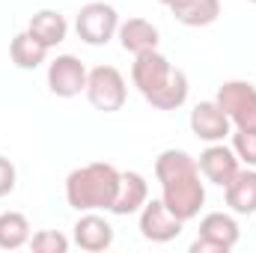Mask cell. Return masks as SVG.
<instances>
[{
    "label": "cell",
    "instance_id": "6da1fadb",
    "mask_svg": "<svg viewBox=\"0 0 256 253\" xmlns=\"http://www.w3.org/2000/svg\"><path fill=\"white\" fill-rule=\"evenodd\" d=\"M120 188V170L104 161H92L86 167H78L66 179V200L78 212L90 208H110Z\"/></svg>",
    "mask_w": 256,
    "mask_h": 253
},
{
    "label": "cell",
    "instance_id": "7402d4cb",
    "mask_svg": "<svg viewBox=\"0 0 256 253\" xmlns=\"http://www.w3.org/2000/svg\"><path fill=\"white\" fill-rule=\"evenodd\" d=\"M30 248L36 253H66L68 250V238L63 232H57V230H42V232L33 236Z\"/></svg>",
    "mask_w": 256,
    "mask_h": 253
},
{
    "label": "cell",
    "instance_id": "5b68a950",
    "mask_svg": "<svg viewBox=\"0 0 256 253\" xmlns=\"http://www.w3.org/2000/svg\"><path fill=\"white\" fill-rule=\"evenodd\" d=\"M86 78H90L86 66L78 57H72V54H63V57H57L48 66V86L60 98H72L80 90H86Z\"/></svg>",
    "mask_w": 256,
    "mask_h": 253
},
{
    "label": "cell",
    "instance_id": "603a6c76",
    "mask_svg": "<svg viewBox=\"0 0 256 253\" xmlns=\"http://www.w3.org/2000/svg\"><path fill=\"white\" fill-rule=\"evenodd\" d=\"M232 149L236 155L248 164V167H256V131H236L232 134Z\"/></svg>",
    "mask_w": 256,
    "mask_h": 253
},
{
    "label": "cell",
    "instance_id": "2e32d148",
    "mask_svg": "<svg viewBox=\"0 0 256 253\" xmlns=\"http://www.w3.org/2000/svg\"><path fill=\"white\" fill-rule=\"evenodd\" d=\"M200 236L214 242V244H220L224 250H230L238 242V224L230 214H224V212H212V214H206L200 220Z\"/></svg>",
    "mask_w": 256,
    "mask_h": 253
},
{
    "label": "cell",
    "instance_id": "277c9868",
    "mask_svg": "<svg viewBox=\"0 0 256 253\" xmlns=\"http://www.w3.org/2000/svg\"><path fill=\"white\" fill-rule=\"evenodd\" d=\"M78 36L86 42V45H108L114 39V33L120 30V15L110 3H86L80 6L78 12Z\"/></svg>",
    "mask_w": 256,
    "mask_h": 253
},
{
    "label": "cell",
    "instance_id": "3957f363",
    "mask_svg": "<svg viewBox=\"0 0 256 253\" xmlns=\"http://www.w3.org/2000/svg\"><path fill=\"white\" fill-rule=\"evenodd\" d=\"M164 185V206L179 218V220H191L194 214H200L202 202H206V188L200 182V173H188V176H176Z\"/></svg>",
    "mask_w": 256,
    "mask_h": 253
},
{
    "label": "cell",
    "instance_id": "44dd1931",
    "mask_svg": "<svg viewBox=\"0 0 256 253\" xmlns=\"http://www.w3.org/2000/svg\"><path fill=\"white\" fill-rule=\"evenodd\" d=\"M256 98V86L254 84H248V80H226L220 90H218V104L230 114V120H232V114H238L248 102H254Z\"/></svg>",
    "mask_w": 256,
    "mask_h": 253
},
{
    "label": "cell",
    "instance_id": "4316f807",
    "mask_svg": "<svg viewBox=\"0 0 256 253\" xmlns=\"http://www.w3.org/2000/svg\"><path fill=\"white\" fill-rule=\"evenodd\" d=\"M161 3H167L170 9H176V6H182V3H188V0H161Z\"/></svg>",
    "mask_w": 256,
    "mask_h": 253
},
{
    "label": "cell",
    "instance_id": "52a82bcc",
    "mask_svg": "<svg viewBox=\"0 0 256 253\" xmlns=\"http://www.w3.org/2000/svg\"><path fill=\"white\" fill-rule=\"evenodd\" d=\"M170 68L173 63L161 54V51H140V54H134V66H131V78H134V84H137V90L146 96V92H152V90H158L164 80H167V74H170Z\"/></svg>",
    "mask_w": 256,
    "mask_h": 253
},
{
    "label": "cell",
    "instance_id": "4fadbf2b",
    "mask_svg": "<svg viewBox=\"0 0 256 253\" xmlns=\"http://www.w3.org/2000/svg\"><path fill=\"white\" fill-rule=\"evenodd\" d=\"M146 194H149V188H146V179L140 173H134V170L120 173V188H116L110 212L114 214H131V212H137L146 202Z\"/></svg>",
    "mask_w": 256,
    "mask_h": 253
},
{
    "label": "cell",
    "instance_id": "7c38bea8",
    "mask_svg": "<svg viewBox=\"0 0 256 253\" xmlns=\"http://www.w3.org/2000/svg\"><path fill=\"white\" fill-rule=\"evenodd\" d=\"M226 190V206L238 214H254L256 212V170H242L224 185Z\"/></svg>",
    "mask_w": 256,
    "mask_h": 253
},
{
    "label": "cell",
    "instance_id": "7a4b0ae2",
    "mask_svg": "<svg viewBox=\"0 0 256 253\" xmlns=\"http://www.w3.org/2000/svg\"><path fill=\"white\" fill-rule=\"evenodd\" d=\"M86 98L104 114H116L126 104V78L114 66H96L86 78Z\"/></svg>",
    "mask_w": 256,
    "mask_h": 253
},
{
    "label": "cell",
    "instance_id": "d4e9b609",
    "mask_svg": "<svg viewBox=\"0 0 256 253\" xmlns=\"http://www.w3.org/2000/svg\"><path fill=\"white\" fill-rule=\"evenodd\" d=\"M12 188H15V167H12L9 158L0 155V196L12 194Z\"/></svg>",
    "mask_w": 256,
    "mask_h": 253
},
{
    "label": "cell",
    "instance_id": "d6986e66",
    "mask_svg": "<svg viewBox=\"0 0 256 253\" xmlns=\"http://www.w3.org/2000/svg\"><path fill=\"white\" fill-rule=\"evenodd\" d=\"M176 21L188 24V27H206L212 21H218L220 15V0H188L182 6L173 9Z\"/></svg>",
    "mask_w": 256,
    "mask_h": 253
},
{
    "label": "cell",
    "instance_id": "83f0119b",
    "mask_svg": "<svg viewBox=\"0 0 256 253\" xmlns=\"http://www.w3.org/2000/svg\"><path fill=\"white\" fill-rule=\"evenodd\" d=\"M248 3H256V0H248Z\"/></svg>",
    "mask_w": 256,
    "mask_h": 253
},
{
    "label": "cell",
    "instance_id": "484cf974",
    "mask_svg": "<svg viewBox=\"0 0 256 253\" xmlns=\"http://www.w3.org/2000/svg\"><path fill=\"white\" fill-rule=\"evenodd\" d=\"M191 253H226V250H224L220 244H214V242H208V238L200 236V238L191 244Z\"/></svg>",
    "mask_w": 256,
    "mask_h": 253
},
{
    "label": "cell",
    "instance_id": "ac0fdd59",
    "mask_svg": "<svg viewBox=\"0 0 256 253\" xmlns=\"http://www.w3.org/2000/svg\"><path fill=\"white\" fill-rule=\"evenodd\" d=\"M188 173H200V167H196V161H194L191 155L182 152V149H164V152L158 155V161H155V176H158V182H170V179L188 176Z\"/></svg>",
    "mask_w": 256,
    "mask_h": 253
},
{
    "label": "cell",
    "instance_id": "5bb4252c",
    "mask_svg": "<svg viewBox=\"0 0 256 253\" xmlns=\"http://www.w3.org/2000/svg\"><path fill=\"white\" fill-rule=\"evenodd\" d=\"M45 48H54V45H60L66 39V33H68V24H66V18L60 12H54V9H42V12H36L33 18H30V27H27Z\"/></svg>",
    "mask_w": 256,
    "mask_h": 253
},
{
    "label": "cell",
    "instance_id": "8fae6325",
    "mask_svg": "<svg viewBox=\"0 0 256 253\" xmlns=\"http://www.w3.org/2000/svg\"><path fill=\"white\" fill-rule=\"evenodd\" d=\"M185 98H188V74L182 68H176V66L170 68L167 80L158 90L146 92V102L152 108H158V110H176L179 104H185Z\"/></svg>",
    "mask_w": 256,
    "mask_h": 253
},
{
    "label": "cell",
    "instance_id": "9c48e42d",
    "mask_svg": "<svg viewBox=\"0 0 256 253\" xmlns=\"http://www.w3.org/2000/svg\"><path fill=\"white\" fill-rule=\"evenodd\" d=\"M196 167L202 170V176L208 182H214V185L224 188L238 173V155H236V149H226V146H208L200 155V164Z\"/></svg>",
    "mask_w": 256,
    "mask_h": 253
},
{
    "label": "cell",
    "instance_id": "e0dca14e",
    "mask_svg": "<svg viewBox=\"0 0 256 253\" xmlns=\"http://www.w3.org/2000/svg\"><path fill=\"white\" fill-rule=\"evenodd\" d=\"M45 54H48V48L30 30L18 33L12 39V45H9V57H12V63L18 66V68H36L39 63H45Z\"/></svg>",
    "mask_w": 256,
    "mask_h": 253
},
{
    "label": "cell",
    "instance_id": "8992f818",
    "mask_svg": "<svg viewBox=\"0 0 256 253\" xmlns=\"http://www.w3.org/2000/svg\"><path fill=\"white\" fill-rule=\"evenodd\" d=\"M182 224L167 206L164 200H152L143 206V214H140V232L149 238V242H170L182 232Z\"/></svg>",
    "mask_w": 256,
    "mask_h": 253
},
{
    "label": "cell",
    "instance_id": "ffe728a7",
    "mask_svg": "<svg viewBox=\"0 0 256 253\" xmlns=\"http://www.w3.org/2000/svg\"><path fill=\"white\" fill-rule=\"evenodd\" d=\"M24 242H30V224L21 212H3L0 214V248L15 250Z\"/></svg>",
    "mask_w": 256,
    "mask_h": 253
},
{
    "label": "cell",
    "instance_id": "30bf717a",
    "mask_svg": "<svg viewBox=\"0 0 256 253\" xmlns=\"http://www.w3.org/2000/svg\"><path fill=\"white\" fill-rule=\"evenodd\" d=\"M74 242H78L80 250H90V253L108 250L110 242H114V226L98 214H84L74 224Z\"/></svg>",
    "mask_w": 256,
    "mask_h": 253
},
{
    "label": "cell",
    "instance_id": "9a60e30c",
    "mask_svg": "<svg viewBox=\"0 0 256 253\" xmlns=\"http://www.w3.org/2000/svg\"><path fill=\"white\" fill-rule=\"evenodd\" d=\"M120 42L131 54L140 51H152L158 45V30L146 21V18H128L126 24H120Z\"/></svg>",
    "mask_w": 256,
    "mask_h": 253
},
{
    "label": "cell",
    "instance_id": "ba28073f",
    "mask_svg": "<svg viewBox=\"0 0 256 253\" xmlns=\"http://www.w3.org/2000/svg\"><path fill=\"white\" fill-rule=\"evenodd\" d=\"M230 114L218 102H200L191 110V128L200 140H224L230 134Z\"/></svg>",
    "mask_w": 256,
    "mask_h": 253
},
{
    "label": "cell",
    "instance_id": "cb8c5ba5",
    "mask_svg": "<svg viewBox=\"0 0 256 253\" xmlns=\"http://www.w3.org/2000/svg\"><path fill=\"white\" fill-rule=\"evenodd\" d=\"M232 122H236V128H242V131H256V98L248 102L238 114H232Z\"/></svg>",
    "mask_w": 256,
    "mask_h": 253
}]
</instances>
